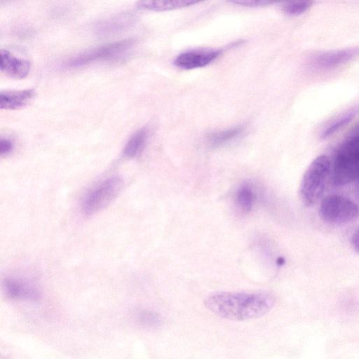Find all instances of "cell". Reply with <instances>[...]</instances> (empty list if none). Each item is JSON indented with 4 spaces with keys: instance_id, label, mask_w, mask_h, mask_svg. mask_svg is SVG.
I'll return each instance as SVG.
<instances>
[{
    "instance_id": "cell-7",
    "label": "cell",
    "mask_w": 359,
    "mask_h": 359,
    "mask_svg": "<svg viewBox=\"0 0 359 359\" xmlns=\"http://www.w3.org/2000/svg\"><path fill=\"white\" fill-rule=\"evenodd\" d=\"M0 61L1 72L10 77L23 79L29 72V62L13 55L7 50H0Z\"/></svg>"
},
{
    "instance_id": "cell-8",
    "label": "cell",
    "mask_w": 359,
    "mask_h": 359,
    "mask_svg": "<svg viewBox=\"0 0 359 359\" xmlns=\"http://www.w3.org/2000/svg\"><path fill=\"white\" fill-rule=\"evenodd\" d=\"M4 288L6 294L13 299L36 301L40 298L39 290L24 280L7 278L4 282Z\"/></svg>"
},
{
    "instance_id": "cell-15",
    "label": "cell",
    "mask_w": 359,
    "mask_h": 359,
    "mask_svg": "<svg viewBox=\"0 0 359 359\" xmlns=\"http://www.w3.org/2000/svg\"><path fill=\"white\" fill-rule=\"evenodd\" d=\"M254 198V193L251 187L248 184H244L241 187L236 194L237 204L243 211H249L251 210Z\"/></svg>"
},
{
    "instance_id": "cell-1",
    "label": "cell",
    "mask_w": 359,
    "mask_h": 359,
    "mask_svg": "<svg viewBox=\"0 0 359 359\" xmlns=\"http://www.w3.org/2000/svg\"><path fill=\"white\" fill-rule=\"evenodd\" d=\"M204 304L220 318L243 321L267 313L275 304V297L266 292H215L207 296Z\"/></svg>"
},
{
    "instance_id": "cell-12",
    "label": "cell",
    "mask_w": 359,
    "mask_h": 359,
    "mask_svg": "<svg viewBox=\"0 0 359 359\" xmlns=\"http://www.w3.org/2000/svg\"><path fill=\"white\" fill-rule=\"evenodd\" d=\"M149 137V130L144 127L138 130L128 140L124 149L126 157L132 158L137 156L143 151Z\"/></svg>"
},
{
    "instance_id": "cell-18",
    "label": "cell",
    "mask_w": 359,
    "mask_h": 359,
    "mask_svg": "<svg viewBox=\"0 0 359 359\" xmlns=\"http://www.w3.org/2000/svg\"><path fill=\"white\" fill-rule=\"evenodd\" d=\"M231 2L248 7L265 6L273 3V1L266 0H235Z\"/></svg>"
},
{
    "instance_id": "cell-14",
    "label": "cell",
    "mask_w": 359,
    "mask_h": 359,
    "mask_svg": "<svg viewBox=\"0 0 359 359\" xmlns=\"http://www.w3.org/2000/svg\"><path fill=\"white\" fill-rule=\"evenodd\" d=\"M135 322L141 327L145 328H155L162 323L161 316L154 311H140L135 314Z\"/></svg>"
},
{
    "instance_id": "cell-17",
    "label": "cell",
    "mask_w": 359,
    "mask_h": 359,
    "mask_svg": "<svg viewBox=\"0 0 359 359\" xmlns=\"http://www.w3.org/2000/svg\"><path fill=\"white\" fill-rule=\"evenodd\" d=\"M355 111H351L348 113L344 114L343 116L339 117L337 120L333 121L332 124L328 126L326 129L322 133V137L325 139L346 125L354 116Z\"/></svg>"
},
{
    "instance_id": "cell-19",
    "label": "cell",
    "mask_w": 359,
    "mask_h": 359,
    "mask_svg": "<svg viewBox=\"0 0 359 359\" xmlns=\"http://www.w3.org/2000/svg\"><path fill=\"white\" fill-rule=\"evenodd\" d=\"M14 145L13 142L6 137H1L0 140V154L1 155H7L12 151Z\"/></svg>"
},
{
    "instance_id": "cell-3",
    "label": "cell",
    "mask_w": 359,
    "mask_h": 359,
    "mask_svg": "<svg viewBox=\"0 0 359 359\" xmlns=\"http://www.w3.org/2000/svg\"><path fill=\"white\" fill-rule=\"evenodd\" d=\"M359 213L357 205L350 198L331 194L320 202L319 215L325 222L332 224H343L354 220Z\"/></svg>"
},
{
    "instance_id": "cell-5",
    "label": "cell",
    "mask_w": 359,
    "mask_h": 359,
    "mask_svg": "<svg viewBox=\"0 0 359 359\" xmlns=\"http://www.w3.org/2000/svg\"><path fill=\"white\" fill-rule=\"evenodd\" d=\"M134 43V40L127 39L87 50L68 60L65 66L78 67L96 61L121 57Z\"/></svg>"
},
{
    "instance_id": "cell-20",
    "label": "cell",
    "mask_w": 359,
    "mask_h": 359,
    "mask_svg": "<svg viewBox=\"0 0 359 359\" xmlns=\"http://www.w3.org/2000/svg\"><path fill=\"white\" fill-rule=\"evenodd\" d=\"M351 243L355 250L359 253V229L353 233L351 237Z\"/></svg>"
},
{
    "instance_id": "cell-9",
    "label": "cell",
    "mask_w": 359,
    "mask_h": 359,
    "mask_svg": "<svg viewBox=\"0 0 359 359\" xmlns=\"http://www.w3.org/2000/svg\"><path fill=\"white\" fill-rule=\"evenodd\" d=\"M32 89L21 90H6L0 93V108L4 109H18L26 106L34 97Z\"/></svg>"
},
{
    "instance_id": "cell-2",
    "label": "cell",
    "mask_w": 359,
    "mask_h": 359,
    "mask_svg": "<svg viewBox=\"0 0 359 359\" xmlns=\"http://www.w3.org/2000/svg\"><path fill=\"white\" fill-rule=\"evenodd\" d=\"M330 170V162L325 155L316 157L308 166L301 180L299 196L302 203L312 206L323 195Z\"/></svg>"
},
{
    "instance_id": "cell-4",
    "label": "cell",
    "mask_w": 359,
    "mask_h": 359,
    "mask_svg": "<svg viewBox=\"0 0 359 359\" xmlns=\"http://www.w3.org/2000/svg\"><path fill=\"white\" fill-rule=\"evenodd\" d=\"M123 187V181L118 176L103 181L85 197L82 203L83 213L91 215L104 208L116 198Z\"/></svg>"
},
{
    "instance_id": "cell-10",
    "label": "cell",
    "mask_w": 359,
    "mask_h": 359,
    "mask_svg": "<svg viewBox=\"0 0 359 359\" xmlns=\"http://www.w3.org/2000/svg\"><path fill=\"white\" fill-rule=\"evenodd\" d=\"M358 50L348 48L324 53L316 55L314 62L323 67H331L348 61L358 54Z\"/></svg>"
},
{
    "instance_id": "cell-13",
    "label": "cell",
    "mask_w": 359,
    "mask_h": 359,
    "mask_svg": "<svg viewBox=\"0 0 359 359\" xmlns=\"http://www.w3.org/2000/svg\"><path fill=\"white\" fill-rule=\"evenodd\" d=\"M243 126H238L227 130L216 132L209 138L210 144L213 147L220 146L238 137L243 131Z\"/></svg>"
},
{
    "instance_id": "cell-16",
    "label": "cell",
    "mask_w": 359,
    "mask_h": 359,
    "mask_svg": "<svg viewBox=\"0 0 359 359\" xmlns=\"http://www.w3.org/2000/svg\"><path fill=\"white\" fill-rule=\"evenodd\" d=\"M311 4L310 1H287L283 5L282 10L288 15H299L306 12Z\"/></svg>"
},
{
    "instance_id": "cell-6",
    "label": "cell",
    "mask_w": 359,
    "mask_h": 359,
    "mask_svg": "<svg viewBox=\"0 0 359 359\" xmlns=\"http://www.w3.org/2000/svg\"><path fill=\"white\" fill-rule=\"evenodd\" d=\"M220 54L212 48H199L182 53L174 60L175 66L184 69H192L208 65Z\"/></svg>"
},
{
    "instance_id": "cell-11",
    "label": "cell",
    "mask_w": 359,
    "mask_h": 359,
    "mask_svg": "<svg viewBox=\"0 0 359 359\" xmlns=\"http://www.w3.org/2000/svg\"><path fill=\"white\" fill-rule=\"evenodd\" d=\"M198 2L196 0H144L138 2V6L147 10L167 11L189 6Z\"/></svg>"
}]
</instances>
